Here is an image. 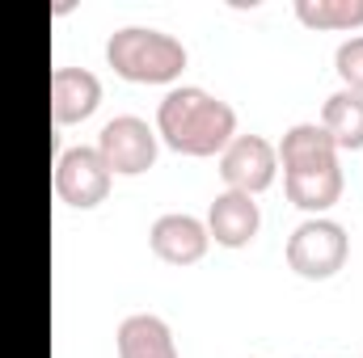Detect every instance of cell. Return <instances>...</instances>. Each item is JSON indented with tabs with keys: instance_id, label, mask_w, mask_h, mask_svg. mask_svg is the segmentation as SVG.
Wrapping results in <instances>:
<instances>
[{
	"instance_id": "cell-1",
	"label": "cell",
	"mask_w": 363,
	"mask_h": 358,
	"mask_svg": "<svg viewBox=\"0 0 363 358\" xmlns=\"http://www.w3.org/2000/svg\"><path fill=\"white\" fill-rule=\"evenodd\" d=\"M237 135V110L203 85H174L157 105V139L178 156H220Z\"/></svg>"
},
{
	"instance_id": "cell-2",
	"label": "cell",
	"mask_w": 363,
	"mask_h": 358,
	"mask_svg": "<svg viewBox=\"0 0 363 358\" xmlns=\"http://www.w3.org/2000/svg\"><path fill=\"white\" fill-rule=\"evenodd\" d=\"M186 47L157 25H118L106 38V64L131 85H174L186 72Z\"/></svg>"
},
{
	"instance_id": "cell-3",
	"label": "cell",
	"mask_w": 363,
	"mask_h": 358,
	"mask_svg": "<svg viewBox=\"0 0 363 358\" xmlns=\"http://www.w3.org/2000/svg\"><path fill=\"white\" fill-rule=\"evenodd\" d=\"M351 258V236L338 219L330 215H308L304 224L291 228L287 236V266L308 282H325Z\"/></svg>"
},
{
	"instance_id": "cell-4",
	"label": "cell",
	"mask_w": 363,
	"mask_h": 358,
	"mask_svg": "<svg viewBox=\"0 0 363 358\" xmlns=\"http://www.w3.org/2000/svg\"><path fill=\"white\" fill-rule=\"evenodd\" d=\"M101 161L110 165V173H123V178H140L157 165V152H161V139H157V127H148V118L140 114H114L101 131H97V144Z\"/></svg>"
},
{
	"instance_id": "cell-5",
	"label": "cell",
	"mask_w": 363,
	"mask_h": 358,
	"mask_svg": "<svg viewBox=\"0 0 363 358\" xmlns=\"http://www.w3.org/2000/svg\"><path fill=\"white\" fill-rule=\"evenodd\" d=\"M110 181H114L110 165L101 161V152L89 148V144L64 148L60 161H55V194L72 211H93L97 202H106Z\"/></svg>"
},
{
	"instance_id": "cell-6",
	"label": "cell",
	"mask_w": 363,
	"mask_h": 358,
	"mask_svg": "<svg viewBox=\"0 0 363 358\" xmlns=\"http://www.w3.org/2000/svg\"><path fill=\"white\" fill-rule=\"evenodd\" d=\"M274 173H279V148L267 135H233V144L220 152V178L228 190L258 198L274 185Z\"/></svg>"
},
{
	"instance_id": "cell-7",
	"label": "cell",
	"mask_w": 363,
	"mask_h": 358,
	"mask_svg": "<svg viewBox=\"0 0 363 358\" xmlns=\"http://www.w3.org/2000/svg\"><path fill=\"white\" fill-rule=\"evenodd\" d=\"M148 245H152V253H157L161 262H169V266H194V262H203L211 236H207V224H203L199 215L165 211V215L152 219Z\"/></svg>"
},
{
	"instance_id": "cell-8",
	"label": "cell",
	"mask_w": 363,
	"mask_h": 358,
	"mask_svg": "<svg viewBox=\"0 0 363 358\" xmlns=\"http://www.w3.org/2000/svg\"><path fill=\"white\" fill-rule=\"evenodd\" d=\"M207 236L224 249H245L258 228H262V207L254 194H241V190H224L216 194V202L207 207Z\"/></svg>"
},
{
	"instance_id": "cell-9",
	"label": "cell",
	"mask_w": 363,
	"mask_h": 358,
	"mask_svg": "<svg viewBox=\"0 0 363 358\" xmlns=\"http://www.w3.org/2000/svg\"><path fill=\"white\" fill-rule=\"evenodd\" d=\"M97 105H101V81H97V72L72 68V64H60L51 72V118L60 127L85 122Z\"/></svg>"
},
{
	"instance_id": "cell-10",
	"label": "cell",
	"mask_w": 363,
	"mask_h": 358,
	"mask_svg": "<svg viewBox=\"0 0 363 358\" xmlns=\"http://www.w3.org/2000/svg\"><path fill=\"white\" fill-rule=\"evenodd\" d=\"M283 190L287 202L308 211V215H325L338 198H342V165H317V169H283Z\"/></svg>"
},
{
	"instance_id": "cell-11",
	"label": "cell",
	"mask_w": 363,
	"mask_h": 358,
	"mask_svg": "<svg viewBox=\"0 0 363 358\" xmlns=\"http://www.w3.org/2000/svg\"><path fill=\"white\" fill-rule=\"evenodd\" d=\"M118 358H178V342L174 329L157 316V312H131L118 321L114 333Z\"/></svg>"
},
{
	"instance_id": "cell-12",
	"label": "cell",
	"mask_w": 363,
	"mask_h": 358,
	"mask_svg": "<svg viewBox=\"0 0 363 358\" xmlns=\"http://www.w3.org/2000/svg\"><path fill=\"white\" fill-rule=\"evenodd\" d=\"M274 148H279L283 169H317V165L338 161V148H334V139L321 122H291Z\"/></svg>"
},
{
	"instance_id": "cell-13",
	"label": "cell",
	"mask_w": 363,
	"mask_h": 358,
	"mask_svg": "<svg viewBox=\"0 0 363 358\" xmlns=\"http://www.w3.org/2000/svg\"><path fill=\"white\" fill-rule=\"evenodd\" d=\"M321 127L330 131L334 148L355 152L363 148V93L355 89H334L321 105Z\"/></svg>"
},
{
	"instance_id": "cell-14",
	"label": "cell",
	"mask_w": 363,
	"mask_h": 358,
	"mask_svg": "<svg viewBox=\"0 0 363 358\" xmlns=\"http://www.w3.org/2000/svg\"><path fill=\"white\" fill-rule=\"evenodd\" d=\"M296 17L308 30H359L363 0H296Z\"/></svg>"
},
{
	"instance_id": "cell-15",
	"label": "cell",
	"mask_w": 363,
	"mask_h": 358,
	"mask_svg": "<svg viewBox=\"0 0 363 358\" xmlns=\"http://www.w3.org/2000/svg\"><path fill=\"white\" fill-rule=\"evenodd\" d=\"M334 72L342 76V89L363 93V34H351L334 51Z\"/></svg>"
}]
</instances>
